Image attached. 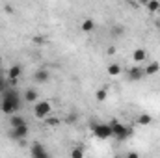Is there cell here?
I'll list each match as a JSON object with an SVG mask.
<instances>
[{"label": "cell", "instance_id": "d6986e66", "mask_svg": "<svg viewBox=\"0 0 160 158\" xmlns=\"http://www.w3.org/2000/svg\"><path fill=\"white\" fill-rule=\"evenodd\" d=\"M71 158H84V149L82 147H73L71 149Z\"/></svg>", "mask_w": 160, "mask_h": 158}, {"label": "cell", "instance_id": "e0dca14e", "mask_svg": "<svg viewBox=\"0 0 160 158\" xmlns=\"http://www.w3.org/2000/svg\"><path fill=\"white\" fill-rule=\"evenodd\" d=\"M106 71H108L110 77H119L121 75V65H118V63H110Z\"/></svg>", "mask_w": 160, "mask_h": 158}, {"label": "cell", "instance_id": "44dd1931", "mask_svg": "<svg viewBox=\"0 0 160 158\" xmlns=\"http://www.w3.org/2000/svg\"><path fill=\"white\" fill-rule=\"evenodd\" d=\"M77 117H78V116H77V114H75V112H73V114H69V116H67V117H65V123H69V125H73V123H75V121H77Z\"/></svg>", "mask_w": 160, "mask_h": 158}, {"label": "cell", "instance_id": "ba28073f", "mask_svg": "<svg viewBox=\"0 0 160 158\" xmlns=\"http://www.w3.org/2000/svg\"><path fill=\"white\" fill-rule=\"evenodd\" d=\"M24 101H26V102H38V101H39V93H38V89L28 87V89L24 91Z\"/></svg>", "mask_w": 160, "mask_h": 158}, {"label": "cell", "instance_id": "8992f818", "mask_svg": "<svg viewBox=\"0 0 160 158\" xmlns=\"http://www.w3.org/2000/svg\"><path fill=\"white\" fill-rule=\"evenodd\" d=\"M21 75H22V67L21 65H11L8 69V78L11 82H17V78H21Z\"/></svg>", "mask_w": 160, "mask_h": 158}, {"label": "cell", "instance_id": "3957f363", "mask_svg": "<svg viewBox=\"0 0 160 158\" xmlns=\"http://www.w3.org/2000/svg\"><path fill=\"white\" fill-rule=\"evenodd\" d=\"M50 110H52V106L48 101H38L34 104V116L38 119H47L50 116Z\"/></svg>", "mask_w": 160, "mask_h": 158}, {"label": "cell", "instance_id": "277c9868", "mask_svg": "<svg viewBox=\"0 0 160 158\" xmlns=\"http://www.w3.org/2000/svg\"><path fill=\"white\" fill-rule=\"evenodd\" d=\"M91 128H93V134H95L99 140L112 138V126H110V125H104V123H93Z\"/></svg>", "mask_w": 160, "mask_h": 158}, {"label": "cell", "instance_id": "8fae6325", "mask_svg": "<svg viewBox=\"0 0 160 158\" xmlns=\"http://www.w3.org/2000/svg\"><path fill=\"white\" fill-rule=\"evenodd\" d=\"M48 78H50V73H48L47 69H39V71L34 75V82H38V84H43V82H47Z\"/></svg>", "mask_w": 160, "mask_h": 158}, {"label": "cell", "instance_id": "4fadbf2b", "mask_svg": "<svg viewBox=\"0 0 160 158\" xmlns=\"http://www.w3.org/2000/svg\"><path fill=\"white\" fill-rule=\"evenodd\" d=\"M80 30H82L84 34H89V32H93V30H95V21H93V19H86V21H82V24H80Z\"/></svg>", "mask_w": 160, "mask_h": 158}, {"label": "cell", "instance_id": "2e32d148", "mask_svg": "<svg viewBox=\"0 0 160 158\" xmlns=\"http://www.w3.org/2000/svg\"><path fill=\"white\" fill-rule=\"evenodd\" d=\"M9 125H11V128H19L22 125H26V121L21 117V116H13V117L9 119Z\"/></svg>", "mask_w": 160, "mask_h": 158}, {"label": "cell", "instance_id": "7a4b0ae2", "mask_svg": "<svg viewBox=\"0 0 160 158\" xmlns=\"http://www.w3.org/2000/svg\"><path fill=\"white\" fill-rule=\"evenodd\" d=\"M108 125L112 126V138H116V140L123 141V140H127V138L130 136V128L125 126V125H121L118 119H112Z\"/></svg>", "mask_w": 160, "mask_h": 158}, {"label": "cell", "instance_id": "ffe728a7", "mask_svg": "<svg viewBox=\"0 0 160 158\" xmlns=\"http://www.w3.org/2000/svg\"><path fill=\"white\" fill-rule=\"evenodd\" d=\"M45 123H47L48 126H56V125L60 123V119H58V117H50V116H48V117L45 119Z\"/></svg>", "mask_w": 160, "mask_h": 158}, {"label": "cell", "instance_id": "6da1fadb", "mask_svg": "<svg viewBox=\"0 0 160 158\" xmlns=\"http://www.w3.org/2000/svg\"><path fill=\"white\" fill-rule=\"evenodd\" d=\"M19 108H21V97H19V93H17L15 89H8V87H6L4 97H2V102H0L2 114L11 116V114L19 112Z\"/></svg>", "mask_w": 160, "mask_h": 158}, {"label": "cell", "instance_id": "9a60e30c", "mask_svg": "<svg viewBox=\"0 0 160 158\" xmlns=\"http://www.w3.org/2000/svg\"><path fill=\"white\" fill-rule=\"evenodd\" d=\"M106 97H108V89H106V87H101V89H97V91H95V101L104 102V101H106Z\"/></svg>", "mask_w": 160, "mask_h": 158}, {"label": "cell", "instance_id": "30bf717a", "mask_svg": "<svg viewBox=\"0 0 160 158\" xmlns=\"http://www.w3.org/2000/svg\"><path fill=\"white\" fill-rule=\"evenodd\" d=\"M145 58H147V52H145L143 48H136V50L132 52V62H134V63H138V65H140Z\"/></svg>", "mask_w": 160, "mask_h": 158}, {"label": "cell", "instance_id": "52a82bcc", "mask_svg": "<svg viewBox=\"0 0 160 158\" xmlns=\"http://www.w3.org/2000/svg\"><path fill=\"white\" fill-rule=\"evenodd\" d=\"M45 153H47V151H45V147L41 145L39 141L32 143V147H30V155H32V158H41Z\"/></svg>", "mask_w": 160, "mask_h": 158}, {"label": "cell", "instance_id": "9c48e42d", "mask_svg": "<svg viewBox=\"0 0 160 158\" xmlns=\"http://www.w3.org/2000/svg\"><path fill=\"white\" fill-rule=\"evenodd\" d=\"M128 77H130V80H140L145 77V73H143V69L140 67V65H134L130 71H128Z\"/></svg>", "mask_w": 160, "mask_h": 158}, {"label": "cell", "instance_id": "ac0fdd59", "mask_svg": "<svg viewBox=\"0 0 160 158\" xmlns=\"http://www.w3.org/2000/svg\"><path fill=\"white\" fill-rule=\"evenodd\" d=\"M145 7H147L151 13H157L160 9V2L158 0H149V2H145Z\"/></svg>", "mask_w": 160, "mask_h": 158}, {"label": "cell", "instance_id": "5b68a950", "mask_svg": "<svg viewBox=\"0 0 160 158\" xmlns=\"http://www.w3.org/2000/svg\"><path fill=\"white\" fill-rule=\"evenodd\" d=\"M28 136V125H22V126H19V128H11V132H9V138L11 140H24Z\"/></svg>", "mask_w": 160, "mask_h": 158}, {"label": "cell", "instance_id": "603a6c76", "mask_svg": "<svg viewBox=\"0 0 160 158\" xmlns=\"http://www.w3.org/2000/svg\"><path fill=\"white\" fill-rule=\"evenodd\" d=\"M125 158H140V155H138V153H134V151H130V153H128Z\"/></svg>", "mask_w": 160, "mask_h": 158}, {"label": "cell", "instance_id": "7402d4cb", "mask_svg": "<svg viewBox=\"0 0 160 158\" xmlns=\"http://www.w3.org/2000/svg\"><path fill=\"white\" fill-rule=\"evenodd\" d=\"M2 91H6V80L0 77V93H2Z\"/></svg>", "mask_w": 160, "mask_h": 158}, {"label": "cell", "instance_id": "cb8c5ba5", "mask_svg": "<svg viewBox=\"0 0 160 158\" xmlns=\"http://www.w3.org/2000/svg\"><path fill=\"white\" fill-rule=\"evenodd\" d=\"M41 158H52V156H50L48 153H45V155H43V156H41Z\"/></svg>", "mask_w": 160, "mask_h": 158}, {"label": "cell", "instance_id": "7c38bea8", "mask_svg": "<svg viewBox=\"0 0 160 158\" xmlns=\"http://www.w3.org/2000/svg\"><path fill=\"white\" fill-rule=\"evenodd\" d=\"M158 71H160V63H158V62H151V63L143 69L145 77H153V75H157Z\"/></svg>", "mask_w": 160, "mask_h": 158}, {"label": "cell", "instance_id": "5bb4252c", "mask_svg": "<svg viewBox=\"0 0 160 158\" xmlns=\"http://www.w3.org/2000/svg\"><path fill=\"white\" fill-rule=\"evenodd\" d=\"M136 121H138V125H142V126H147V125H151V123H153V117H151L149 114H140Z\"/></svg>", "mask_w": 160, "mask_h": 158}]
</instances>
